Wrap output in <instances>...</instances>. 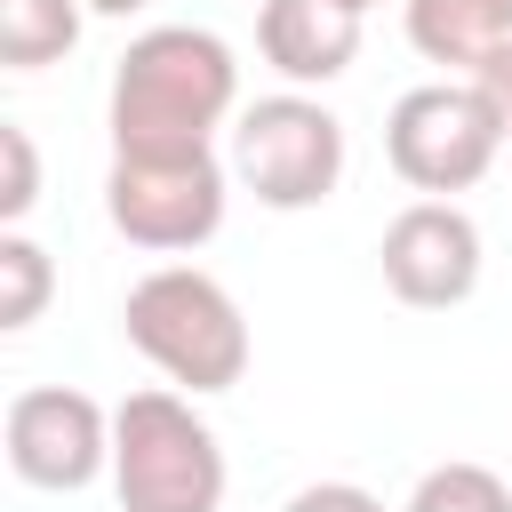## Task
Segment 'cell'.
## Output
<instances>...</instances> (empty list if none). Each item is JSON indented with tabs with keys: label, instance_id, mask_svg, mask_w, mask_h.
Wrapping results in <instances>:
<instances>
[{
	"label": "cell",
	"instance_id": "1",
	"mask_svg": "<svg viewBox=\"0 0 512 512\" xmlns=\"http://www.w3.org/2000/svg\"><path fill=\"white\" fill-rule=\"evenodd\" d=\"M240 120V64L232 40L208 24H152L120 48L104 128L112 152L128 160H176V152H216V128Z\"/></svg>",
	"mask_w": 512,
	"mask_h": 512
},
{
	"label": "cell",
	"instance_id": "2",
	"mask_svg": "<svg viewBox=\"0 0 512 512\" xmlns=\"http://www.w3.org/2000/svg\"><path fill=\"white\" fill-rule=\"evenodd\" d=\"M120 336L176 384V392H232L248 376V320L232 288L200 264H152L120 296Z\"/></svg>",
	"mask_w": 512,
	"mask_h": 512
},
{
	"label": "cell",
	"instance_id": "3",
	"mask_svg": "<svg viewBox=\"0 0 512 512\" xmlns=\"http://www.w3.org/2000/svg\"><path fill=\"white\" fill-rule=\"evenodd\" d=\"M232 464L216 424L176 384H144L112 408V496L120 512H224Z\"/></svg>",
	"mask_w": 512,
	"mask_h": 512
},
{
	"label": "cell",
	"instance_id": "4",
	"mask_svg": "<svg viewBox=\"0 0 512 512\" xmlns=\"http://www.w3.org/2000/svg\"><path fill=\"white\" fill-rule=\"evenodd\" d=\"M344 160H352L344 120H336L312 88L256 96V104H240V120H232V176H240L272 216H304V208L336 200Z\"/></svg>",
	"mask_w": 512,
	"mask_h": 512
},
{
	"label": "cell",
	"instance_id": "5",
	"mask_svg": "<svg viewBox=\"0 0 512 512\" xmlns=\"http://www.w3.org/2000/svg\"><path fill=\"white\" fill-rule=\"evenodd\" d=\"M504 144H512V136H504V120L488 112V96H480L472 80H424V88L392 96V112H384V160H392V176H400L408 192H424V200L472 192V184L496 168Z\"/></svg>",
	"mask_w": 512,
	"mask_h": 512
},
{
	"label": "cell",
	"instance_id": "6",
	"mask_svg": "<svg viewBox=\"0 0 512 512\" xmlns=\"http://www.w3.org/2000/svg\"><path fill=\"white\" fill-rule=\"evenodd\" d=\"M224 200H232V168L216 152H176V160H128L112 152L104 168V216L128 248L152 256H192L224 232Z\"/></svg>",
	"mask_w": 512,
	"mask_h": 512
},
{
	"label": "cell",
	"instance_id": "7",
	"mask_svg": "<svg viewBox=\"0 0 512 512\" xmlns=\"http://www.w3.org/2000/svg\"><path fill=\"white\" fill-rule=\"evenodd\" d=\"M8 472L24 488H48V496H80L96 480H112V408L88 400L80 384H32L8 400Z\"/></svg>",
	"mask_w": 512,
	"mask_h": 512
},
{
	"label": "cell",
	"instance_id": "8",
	"mask_svg": "<svg viewBox=\"0 0 512 512\" xmlns=\"http://www.w3.org/2000/svg\"><path fill=\"white\" fill-rule=\"evenodd\" d=\"M376 264H384V288H392L400 304L448 312V304H464V296L480 288L488 248H480V224H472L456 200H408V208L384 224Z\"/></svg>",
	"mask_w": 512,
	"mask_h": 512
},
{
	"label": "cell",
	"instance_id": "9",
	"mask_svg": "<svg viewBox=\"0 0 512 512\" xmlns=\"http://www.w3.org/2000/svg\"><path fill=\"white\" fill-rule=\"evenodd\" d=\"M360 8L344 0H264L256 8V56L288 80V88H328L352 72L360 56Z\"/></svg>",
	"mask_w": 512,
	"mask_h": 512
},
{
	"label": "cell",
	"instance_id": "10",
	"mask_svg": "<svg viewBox=\"0 0 512 512\" xmlns=\"http://www.w3.org/2000/svg\"><path fill=\"white\" fill-rule=\"evenodd\" d=\"M400 24H408V48L424 64H480L488 48L512 40V0H400Z\"/></svg>",
	"mask_w": 512,
	"mask_h": 512
},
{
	"label": "cell",
	"instance_id": "11",
	"mask_svg": "<svg viewBox=\"0 0 512 512\" xmlns=\"http://www.w3.org/2000/svg\"><path fill=\"white\" fill-rule=\"evenodd\" d=\"M88 0H0V64L8 72H48L80 48Z\"/></svg>",
	"mask_w": 512,
	"mask_h": 512
},
{
	"label": "cell",
	"instance_id": "12",
	"mask_svg": "<svg viewBox=\"0 0 512 512\" xmlns=\"http://www.w3.org/2000/svg\"><path fill=\"white\" fill-rule=\"evenodd\" d=\"M400 512H512V480L488 472V464H472V456H448V464L416 472V488H408Z\"/></svg>",
	"mask_w": 512,
	"mask_h": 512
},
{
	"label": "cell",
	"instance_id": "13",
	"mask_svg": "<svg viewBox=\"0 0 512 512\" xmlns=\"http://www.w3.org/2000/svg\"><path fill=\"white\" fill-rule=\"evenodd\" d=\"M56 296V264L40 240H24L16 224L0 232V328H32Z\"/></svg>",
	"mask_w": 512,
	"mask_h": 512
},
{
	"label": "cell",
	"instance_id": "14",
	"mask_svg": "<svg viewBox=\"0 0 512 512\" xmlns=\"http://www.w3.org/2000/svg\"><path fill=\"white\" fill-rule=\"evenodd\" d=\"M0 224H24L32 208H40V152H32V128H16V120H0Z\"/></svg>",
	"mask_w": 512,
	"mask_h": 512
},
{
	"label": "cell",
	"instance_id": "15",
	"mask_svg": "<svg viewBox=\"0 0 512 512\" xmlns=\"http://www.w3.org/2000/svg\"><path fill=\"white\" fill-rule=\"evenodd\" d=\"M280 512H384V496H368L360 480H312V488H296Z\"/></svg>",
	"mask_w": 512,
	"mask_h": 512
},
{
	"label": "cell",
	"instance_id": "16",
	"mask_svg": "<svg viewBox=\"0 0 512 512\" xmlns=\"http://www.w3.org/2000/svg\"><path fill=\"white\" fill-rule=\"evenodd\" d=\"M464 80L488 96V112H496V120H504V136H512V40H504V48H488V56H480Z\"/></svg>",
	"mask_w": 512,
	"mask_h": 512
},
{
	"label": "cell",
	"instance_id": "17",
	"mask_svg": "<svg viewBox=\"0 0 512 512\" xmlns=\"http://www.w3.org/2000/svg\"><path fill=\"white\" fill-rule=\"evenodd\" d=\"M136 8H152V0H88V16H136Z\"/></svg>",
	"mask_w": 512,
	"mask_h": 512
},
{
	"label": "cell",
	"instance_id": "18",
	"mask_svg": "<svg viewBox=\"0 0 512 512\" xmlns=\"http://www.w3.org/2000/svg\"><path fill=\"white\" fill-rule=\"evenodd\" d=\"M344 8H360V16H368V8H384V0H344Z\"/></svg>",
	"mask_w": 512,
	"mask_h": 512
}]
</instances>
